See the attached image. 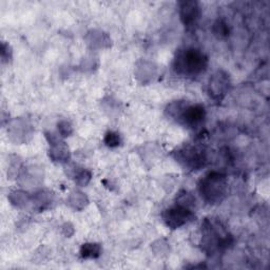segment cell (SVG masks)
Listing matches in <instances>:
<instances>
[{
  "label": "cell",
  "mask_w": 270,
  "mask_h": 270,
  "mask_svg": "<svg viewBox=\"0 0 270 270\" xmlns=\"http://www.w3.org/2000/svg\"><path fill=\"white\" fill-rule=\"evenodd\" d=\"M10 137L16 143H25L32 134L31 124L24 119H16L10 124Z\"/></svg>",
  "instance_id": "obj_10"
},
{
  "label": "cell",
  "mask_w": 270,
  "mask_h": 270,
  "mask_svg": "<svg viewBox=\"0 0 270 270\" xmlns=\"http://www.w3.org/2000/svg\"><path fill=\"white\" fill-rule=\"evenodd\" d=\"M201 16V7L197 2H183L180 7V17L185 27H192Z\"/></svg>",
  "instance_id": "obj_9"
},
{
  "label": "cell",
  "mask_w": 270,
  "mask_h": 270,
  "mask_svg": "<svg viewBox=\"0 0 270 270\" xmlns=\"http://www.w3.org/2000/svg\"><path fill=\"white\" fill-rule=\"evenodd\" d=\"M230 87L229 76L224 71H217L216 73L212 75L209 79L208 84V92L209 95L214 100H222L224 96L227 94L228 90Z\"/></svg>",
  "instance_id": "obj_7"
},
{
  "label": "cell",
  "mask_w": 270,
  "mask_h": 270,
  "mask_svg": "<svg viewBox=\"0 0 270 270\" xmlns=\"http://www.w3.org/2000/svg\"><path fill=\"white\" fill-rule=\"evenodd\" d=\"M46 138L50 144V158L54 162L65 163L70 160V151L65 142L60 141L53 133H46Z\"/></svg>",
  "instance_id": "obj_8"
},
{
  "label": "cell",
  "mask_w": 270,
  "mask_h": 270,
  "mask_svg": "<svg viewBox=\"0 0 270 270\" xmlns=\"http://www.w3.org/2000/svg\"><path fill=\"white\" fill-rule=\"evenodd\" d=\"M167 116L189 129L201 127L206 118V110L200 103H192L185 100H176L166 108Z\"/></svg>",
  "instance_id": "obj_2"
},
{
  "label": "cell",
  "mask_w": 270,
  "mask_h": 270,
  "mask_svg": "<svg viewBox=\"0 0 270 270\" xmlns=\"http://www.w3.org/2000/svg\"><path fill=\"white\" fill-rule=\"evenodd\" d=\"M208 58L199 49L186 48L180 50L173 60V70L184 77H197L206 71Z\"/></svg>",
  "instance_id": "obj_1"
},
{
  "label": "cell",
  "mask_w": 270,
  "mask_h": 270,
  "mask_svg": "<svg viewBox=\"0 0 270 270\" xmlns=\"http://www.w3.org/2000/svg\"><path fill=\"white\" fill-rule=\"evenodd\" d=\"M175 160L185 168L189 170H199L207 164V152L205 148L197 145H187L174 152Z\"/></svg>",
  "instance_id": "obj_5"
},
{
  "label": "cell",
  "mask_w": 270,
  "mask_h": 270,
  "mask_svg": "<svg viewBox=\"0 0 270 270\" xmlns=\"http://www.w3.org/2000/svg\"><path fill=\"white\" fill-rule=\"evenodd\" d=\"M176 202H178L176 205L186 207V208H189V209H191L195 205V199L191 195V193L187 191H182L178 195V197H176Z\"/></svg>",
  "instance_id": "obj_17"
},
{
  "label": "cell",
  "mask_w": 270,
  "mask_h": 270,
  "mask_svg": "<svg viewBox=\"0 0 270 270\" xmlns=\"http://www.w3.org/2000/svg\"><path fill=\"white\" fill-rule=\"evenodd\" d=\"M101 253V246L96 243H86L80 247L82 258H97Z\"/></svg>",
  "instance_id": "obj_12"
},
{
  "label": "cell",
  "mask_w": 270,
  "mask_h": 270,
  "mask_svg": "<svg viewBox=\"0 0 270 270\" xmlns=\"http://www.w3.org/2000/svg\"><path fill=\"white\" fill-rule=\"evenodd\" d=\"M232 242L231 235L214 220L206 219L202 224V248L208 254H213L227 248Z\"/></svg>",
  "instance_id": "obj_3"
},
{
  "label": "cell",
  "mask_w": 270,
  "mask_h": 270,
  "mask_svg": "<svg viewBox=\"0 0 270 270\" xmlns=\"http://www.w3.org/2000/svg\"><path fill=\"white\" fill-rule=\"evenodd\" d=\"M2 57H3V61H6V60H9L10 58H11V54L12 52L11 50H10V46L6 45L5 43H3V49H2Z\"/></svg>",
  "instance_id": "obj_21"
},
{
  "label": "cell",
  "mask_w": 270,
  "mask_h": 270,
  "mask_svg": "<svg viewBox=\"0 0 270 270\" xmlns=\"http://www.w3.org/2000/svg\"><path fill=\"white\" fill-rule=\"evenodd\" d=\"M69 203L74 209L81 210L88 204V199L82 192L75 191L73 193H71V195L69 197Z\"/></svg>",
  "instance_id": "obj_14"
},
{
  "label": "cell",
  "mask_w": 270,
  "mask_h": 270,
  "mask_svg": "<svg viewBox=\"0 0 270 270\" xmlns=\"http://www.w3.org/2000/svg\"><path fill=\"white\" fill-rule=\"evenodd\" d=\"M89 44L92 46V47H98V48H101L105 46L107 43H110V40L108 38V36L102 33V32H92V34L89 35Z\"/></svg>",
  "instance_id": "obj_15"
},
{
  "label": "cell",
  "mask_w": 270,
  "mask_h": 270,
  "mask_svg": "<svg viewBox=\"0 0 270 270\" xmlns=\"http://www.w3.org/2000/svg\"><path fill=\"white\" fill-rule=\"evenodd\" d=\"M58 131L62 138H68L73 132V128L68 120H61L58 123Z\"/></svg>",
  "instance_id": "obj_20"
},
{
  "label": "cell",
  "mask_w": 270,
  "mask_h": 270,
  "mask_svg": "<svg viewBox=\"0 0 270 270\" xmlns=\"http://www.w3.org/2000/svg\"><path fill=\"white\" fill-rule=\"evenodd\" d=\"M53 202V195L51 192L41 190L32 196V204L35 208L39 210H44L51 205V203Z\"/></svg>",
  "instance_id": "obj_11"
},
{
  "label": "cell",
  "mask_w": 270,
  "mask_h": 270,
  "mask_svg": "<svg viewBox=\"0 0 270 270\" xmlns=\"http://www.w3.org/2000/svg\"><path fill=\"white\" fill-rule=\"evenodd\" d=\"M162 216L165 224L171 229H178V228L187 225L195 219V215L191 209L180 205L166 209Z\"/></svg>",
  "instance_id": "obj_6"
},
{
  "label": "cell",
  "mask_w": 270,
  "mask_h": 270,
  "mask_svg": "<svg viewBox=\"0 0 270 270\" xmlns=\"http://www.w3.org/2000/svg\"><path fill=\"white\" fill-rule=\"evenodd\" d=\"M199 191L203 200L210 205L220 204L228 194L226 176L220 172H210L201 180Z\"/></svg>",
  "instance_id": "obj_4"
},
{
  "label": "cell",
  "mask_w": 270,
  "mask_h": 270,
  "mask_svg": "<svg viewBox=\"0 0 270 270\" xmlns=\"http://www.w3.org/2000/svg\"><path fill=\"white\" fill-rule=\"evenodd\" d=\"M212 32L217 38H225L229 35V27L223 19H219L213 24Z\"/></svg>",
  "instance_id": "obj_16"
},
{
  "label": "cell",
  "mask_w": 270,
  "mask_h": 270,
  "mask_svg": "<svg viewBox=\"0 0 270 270\" xmlns=\"http://www.w3.org/2000/svg\"><path fill=\"white\" fill-rule=\"evenodd\" d=\"M10 200H11L13 205L24 208V207L28 206L29 203H32V196H30L27 192L24 191H15L10 195Z\"/></svg>",
  "instance_id": "obj_13"
},
{
  "label": "cell",
  "mask_w": 270,
  "mask_h": 270,
  "mask_svg": "<svg viewBox=\"0 0 270 270\" xmlns=\"http://www.w3.org/2000/svg\"><path fill=\"white\" fill-rule=\"evenodd\" d=\"M120 143H121V141H120V137H119L118 133L110 131V132H108L106 134L105 144L107 145L108 147H110V148L118 147L120 145Z\"/></svg>",
  "instance_id": "obj_19"
},
{
  "label": "cell",
  "mask_w": 270,
  "mask_h": 270,
  "mask_svg": "<svg viewBox=\"0 0 270 270\" xmlns=\"http://www.w3.org/2000/svg\"><path fill=\"white\" fill-rule=\"evenodd\" d=\"M91 172L85 169H78V170H74V179H75V183L81 187L87 186L89 184V182L91 181Z\"/></svg>",
  "instance_id": "obj_18"
}]
</instances>
